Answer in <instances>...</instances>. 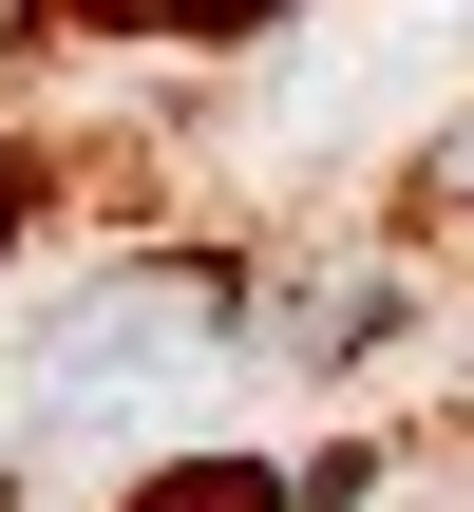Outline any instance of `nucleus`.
I'll list each match as a JSON object with an SVG mask.
<instances>
[{"label":"nucleus","instance_id":"obj_2","mask_svg":"<svg viewBox=\"0 0 474 512\" xmlns=\"http://www.w3.org/2000/svg\"><path fill=\"white\" fill-rule=\"evenodd\" d=\"M342 494V456H323V475H190V494H152V512H323Z\"/></svg>","mask_w":474,"mask_h":512},{"label":"nucleus","instance_id":"obj_1","mask_svg":"<svg viewBox=\"0 0 474 512\" xmlns=\"http://www.w3.org/2000/svg\"><path fill=\"white\" fill-rule=\"evenodd\" d=\"M209 361H247V304L228 285H95V323L57 342V399H152V380H209Z\"/></svg>","mask_w":474,"mask_h":512}]
</instances>
